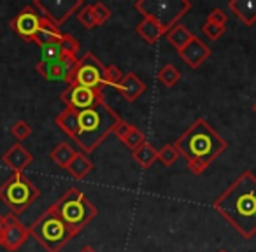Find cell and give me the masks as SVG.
<instances>
[{
  "mask_svg": "<svg viewBox=\"0 0 256 252\" xmlns=\"http://www.w3.org/2000/svg\"><path fill=\"white\" fill-rule=\"evenodd\" d=\"M212 209L249 240L256 235V175L244 170L212 203Z\"/></svg>",
  "mask_w": 256,
  "mask_h": 252,
  "instance_id": "obj_1",
  "label": "cell"
},
{
  "mask_svg": "<svg viewBox=\"0 0 256 252\" xmlns=\"http://www.w3.org/2000/svg\"><path fill=\"white\" fill-rule=\"evenodd\" d=\"M116 89L128 103H134V102H137V98H140V96L146 93L148 86L136 72H128V74L123 75V79H121V82L116 86Z\"/></svg>",
  "mask_w": 256,
  "mask_h": 252,
  "instance_id": "obj_16",
  "label": "cell"
},
{
  "mask_svg": "<svg viewBox=\"0 0 256 252\" xmlns=\"http://www.w3.org/2000/svg\"><path fill=\"white\" fill-rule=\"evenodd\" d=\"M226 32V26H220V25H214V23L206 21L202 25V33L207 37L209 40H218L223 33Z\"/></svg>",
  "mask_w": 256,
  "mask_h": 252,
  "instance_id": "obj_34",
  "label": "cell"
},
{
  "mask_svg": "<svg viewBox=\"0 0 256 252\" xmlns=\"http://www.w3.org/2000/svg\"><path fill=\"white\" fill-rule=\"evenodd\" d=\"M2 163L8 168H11L12 174H23V170L34 163V154L28 149H25L20 142H16L2 154Z\"/></svg>",
  "mask_w": 256,
  "mask_h": 252,
  "instance_id": "obj_14",
  "label": "cell"
},
{
  "mask_svg": "<svg viewBox=\"0 0 256 252\" xmlns=\"http://www.w3.org/2000/svg\"><path fill=\"white\" fill-rule=\"evenodd\" d=\"M179 56H181V60L184 61L190 68L196 70V68H198L200 65L206 63L207 58L210 56V47L207 46L202 39H198V37L195 35L192 42L179 53Z\"/></svg>",
  "mask_w": 256,
  "mask_h": 252,
  "instance_id": "obj_15",
  "label": "cell"
},
{
  "mask_svg": "<svg viewBox=\"0 0 256 252\" xmlns=\"http://www.w3.org/2000/svg\"><path fill=\"white\" fill-rule=\"evenodd\" d=\"M132 158L140 168H150L158 160V151L150 142H144L140 147L132 151Z\"/></svg>",
  "mask_w": 256,
  "mask_h": 252,
  "instance_id": "obj_22",
  "label": "cell"
},
{
  "mask_svg": "<svg viewBox=\"0 0 256 252\" xmlns=\"http://www.w3.org/2000/svg\"><path fill=\"white\" fill-rule=\"evenodd\" d=\"M40 191L25 174H12L0 184V200L9 207V212L22 216L30 205L39 200Z\"/></svg>",
  "mask_w": 256,
  "mask_h": 252,
  "instance_id": "obj_7",
  "label": "cell"
},
{
  "mask_svg": "<svg viewBox=\"0 0 256 252\" xmlns=\"http://www.w3.org/2000/svg\"><path fill=\"white\" fill-rule=\"evenodd\" d=\"M78 233L70 230L60 216L56 214L54 207H48L30 226V237L44 247L46 252H60Z\"/></svg>",
  "mask_w": 256,
  "mask_h": 252,
  "instance_id": "obj_4",
  "label": "cell"
},
{
  "mask_svg": "<svg viewBox=\"0 0 256 252\" xmlns=\"http://www.w3.org/2000/svg\"><path fill=\"white\" fill-rule=\"evenodd\" d=\"M40 14L36 11L32 4L23 7L18 14L12 18L11 21V28L22 37L26 42H34L36 40V35L40 28Z\"/></svg>",
  "mask_w": 256,
  "mask_h": 252,
  "instance_id": "obj_11",
  "label": "cell"
},
{
  "mask_svg": "<svg viewBox=\"0 0 256 252\" xmlns=\"http://www.w3.org/2000/svg\"><path fill=\"white\" fill-rule=\"evenodd\" d=\"M136 9L148 18L154 21L164 35L179 23L182 16H186L192 9L190 0H137Z\"/></svg>",
  "mask_w": 256,
  "mask_h": 252,
  "instance_id": "obj_6",
  "label": "cell"
},
{
  "mask_svg": "<svg viewBox=\"0 0 256 252\" xmlns=\"http://www.w3.org/2000/svg\"><path fill=\"white\" fill-rule=\"evenodd\" d=\"M123 75L124 74L120 70V67H118V65H107V67H106V79H104V84H106V88L109 86V88L116 89V86L121 82Z\"/></svg>",
  "mask_w": 256,
  "mask_h": 252,
  "instance_id": "obj_32",
  "label": "cell"
},
{
  "mask_svg": "<svg viewBox=\"0 0 256 252\" xmlns=\"http://www.w3.org/2000/svg\"><path fill=\"white\" fill-rule=\"evenodd\" d=\"M78 21L81 23L84 28L88 30H93L96 26V19H95V14H93V7L92 4H84L81 9L78 11Z\"/></svg>",
  "mask_w": 256,
  "mask_h": 252,
  "instance_id": "obj_29",
  "label": "cell"
},
{
  "mask_svg": "<svg viewBox=\"0 0 256 252\" xmlns=\"http://www.w3.org/2000/svg\"><path fill=\"white\" fill-rule=\"evenodd\" d=\"M92 7H93V14H95V19H96V26L106 25V23L110 19V16H112L110 9L107 7L104 2H95V4H92Z\"/></svg>",
  "mask_w": 256,
  "mask_h": 252,
  "instance_id": "obj_33",
  "label": "cell"
},
{
  "mask_svg": "<svg viewBox=\"0 0 256 252\" xmlns=\"http://www.w3.org/2000/svg\"><path fill=\"white\" fill-rule=\"evenodd\" d=\"M6 217H8V228H6L4 238H2V247L8 252H16L30 238V228L12 212H8Z\"/></svg>",
  "mask_w": 256,
  "mask_h": 252,
  "instance_id": "obj_12",
  "label": "cell"
},
{
  "mask_svg": "<svg viewBox=\"0 0 256 252\" xmlns=\"http://www.w3.org/2000/svg\"><path fill=\"white\" fill-rule=\"evenodd\" d=\"M158 81L165 86V88H172L181 81V70L176 65L165 63L164 67L158 70Z\"/></svg>",
  "mask_w": 256,
  "mask_h": 252,
  "instance_id": "obj_25",
  "label": "cell"
},
{
  "mask_svg": "<svg viewBox=\"0 0 256 252\" xmlns=\"http://www.w3.org/2000/svg\"><path fill=\"white\" fill-rule=\"evenodd\" d=\"M144 142H148L146 135H144V133L140 132L137 126H134V124H132V128H130V132H128L126 139L123 140V146L128 147L130 151H136L137 147H140Z\"/></svg>",
  "mask_w": 256,
  "mask_h": 252,
  "instance_id": "obj_28",
  "label": "cell"
},
{
  "mask_svg": "<svg viewBox=\"0 0 256 252\" xmlns=\"http://www.w3.org/2000/svg\"><path fill=\"white\" fill-rule=\"evenodd\" d=\"M104 79H106V65L93 53H86L84 56L79 58L76 67L72 68L67 84H79L84 88L102 89L104 91V88H106Z\"/></svg>",
  "mask_w": 256,
  "mask_h": 252,
  "instance_id": "obj_8",
  "label": "cell"
},
{
  "mask_svg": "<svg viewBox=\"0 0 256 252\" xmlns=\"http://www.w3.org/2000/svg\"><path fill=\"white\" fill-rule=\"evenodd\" d=\"M220 252H226V251H220Z\"/></svg>",
  "mask_w": 256,
  "mask_h": 252,
  "instance_id": "obj_40",
  "label": "cell"
},
{
  "mask_svg": "<svg viewBox=\"0 0 256 252\" xmlns=\"http://www.w3.org/2000/svg\"><path fill=\"white\" fill-rule=\"evenodd\" d=\"M62 58H64V53H62L60 44H48L40 47V61L51 63V61H60Z\"/></svg>",
  "mask_w": 256,
  "mask_h": 252,
  "instance_id": "obj_30",
  "label": "cell"
},
{
  "mask_svg": "<svg viewBox=\"0 0 256 252\" xmlns=\"http://www.w3.org/2000/svg\"><path fill=\"white\" fill-rule=\"evenodd\" d=\"M11 135L14 137V139L18 140L20 144H22L23 140H26L30 135H32V126H30V124L26 123L25 119H18L11 126Z\"/></svg>",
  "mask_w": 256,
  "mask_h": 252,
  "instance_id": "obj_31",
  "label": "cell"
},
{
  "mask_svg": "<svg viewBox=\"0 0 256 252\" xmlns=\"http://www.w3.org/2000/svg\"><path fill=\"white\" fill-rule=\"evenodd\" d=\"M206 21H209V23H214V25H220V26H226V23H228V14L223 11V9H220V7H214L212 11L207 14V19Z\"/></svg>",
  "mask_w": 256,
  "mask_h": 252,
  "instance_id": "obj_35",
  "label": "cell"
},
{
  "mask_svg": "<svg viewBox=\"0 0 256 252\" xmlns=\"http://www.w3.org/2000/svg\"><path fill=\"white\" fill-rule=\"evenodd\" d=\"M54 124L65 133L67 137L74 139L76 128H78V112L72 109H64L62 112H58V116L54 117Z\"/></svg>",
  "mask_w": 256,
  "mask_h": 252,
  "instance_id": "obj_20",
  "label": "cell"
},
{
  "mask_svg": "<svg viewBox=\"0 0 256 252\" xmlns=\"http://www.w3.org/2000/svg\"><path fill=\"white\" fill-rule=\"evenodd\" d=\"M68 174L72 175L74 179H78V181H82V179L86 177V175L90 174V172L93 170V163L92 160H90L88 156H86L84 153H76L74 160L70 161V165L67 167Z\"/></svg>",
  "mask_w": 256,
  "mask_h": 252,
  "instance_id": "obj_21",
  "label": "cell"
},
{
  "mask_svg": "<svg viewBox=\"0 0 256 252\" xmlns=\"http://www.w3.org/2000/svg\"><path fill=\"white\" fill-rule=\"evenodd\" d=\"M137 33L142 37V40H146L148 44H154L160 40V37L164 35V32L160 30V26L156 25L154 21L148 18H142V21L137 25Z\"/></svg>",
  "mask_w": 256,
  "mask_h": 252,
  "instance_id": "obj_24",
  "label": "cell"
},
{
  "mask_svg": "<svg viewBox=\"0 0 256 252\" xmlns=\"http://www.w3.org/2000/svg\"><path fill=\"white\" fill-rule=\"evenodd\" d=\"M79 252H96V251H95V249L92 247V245H84V247H82V249H81V251H79Z\"/></svg>",
  "mask_w": 256,
  "mask_h": 252,
  "instance_id": "obj_38",
  "label": "cell"
},
{
  "mask_svg": "<svg viewBox=\"0 0 256 252\" xmlns=\"http://www.w3.org/2000/svg\"><path fill=\"white\" fill-rule=\"evenodd\" d=\"M252 112H254V114H256V102H254V103H252Z\"/></svg>",
  "mask_w": 256,
  "mask_h": 252,
  "instance_id": "obj_39",
  "label": "cell"
},
{
  "mask_svg": "<svg viewBox=\"0 0 256 252\" xmlns=\"http://www.w3.org/2000/svg\"><path fill=\"white\" fill-rule=\"evenodd\" d=\"M60 98L64 102L65 109H72L81 112V110L93 109V107L106 102V93L102 89H92L79 84H68L62 91Z\"/></svg>",
  "mask_w": 256,
  "mask_h": 252,
  "instance_id": "obj_9",
  "label": "cell"
},
{
  "mask_svg": "<svg viewBox=\"0 0 256 252\" xmlns=\"http://www.w3.org/2000/svg\"><path fill=\"white\" fill-rule=\"evenodd\" d=\"M228 9L244 25L251 26L256 23V0H230L228 2Z\"/></svg>",
  "mask_w": 256,
  "mask_h": 252,
  "instance_id": "obj_17",
  "label": "cell"
},
{
  "mask_svg": "<svg viewBox=\"0 0 256 252\" xmlns=\"http://www.w3.org/2000/svg\"><path fill=\"white\" fill-rule=\"evenodd\" d=\"M179 158L181 156H179V151L176 149L174 144H165L158 149V161H162L165 167H172Z\"/></svg>",
  "mask_w": 256,
  "mask_h": 252,
  "instance_id": "obj_27",
  "label": "cell"
},
{
  "mask_svg": "<svg viewBox=\"0 0 256 252\" xmlns=\"http://www.w3.org/2000/svg\"><path fill=\"white\" fill-rule=\"evenodd\" d=\"M54 210L60 216V219L70 228L74 233H79L84 230L90 223L96 217L98 210L96 207L90 202V198L78 188H68L67 191L62 195L53 203Z\"/></svg>",
  "mask_w": 256,
  "mask_h": 252,
  "instance_id": "obj_5",
  "label": "cell"
},
{
  "mask_svg": "<svg viewBox=\"0 0 256 252\" xmlns=\"http://www.w3.org/2000/svg\"><path fill=\"white\" fill-rule=\"evenodd\" d=\"M40 18H42V16H40ZM62 35H64V32H62L54 23H51L48 18H42L40 19V28H39V32H37L34 44H37L39 47L48 46V44H60Z\"/></svg>",
  "mask_w": 256,
  "mask_h": 252,
  "instance_id": "obj_18",
  "label": "cell"
},
{
  "mask_svg": "<svg viewBox=\"0 0 256 252\" xmlns=\"http://www.w3.org/2000/svg\"><path fill=\"white\" fill-rule=\"evenodd\" d=\"M130 128H132V124H128L124 119H120V121L116 123V126H114L112 133L118 137V140H121V142H123V140L126 139L128 132H130Z\"/></svg>",
  "mask_w": 256,
  "mask_h": 252,
  "instance_id": "obj_36",
  "label": "cell"
},
{
  "mask_svg": "<svg viewBox=\"0 0 256 252\" xmlns=\"http://www.w3.org/2000/svg\"><path fill=\"white\" fill-rule=\"evenodd\" d=\"M6 228H8V217L0 214V247H2V238H4Z\"/></svg>",
  "mask_w": 256,
  "mask_h": 252,
  "instance_id": "obj_37",
  "label": "cell"
},
{
  "mask_svg": "<svg viewBox=\"0 0 256 252\" xmlns=\"http://www.w3.org/2000/svg\"><path fill=\"white\" fill-rule=\"evenodd\" d=\"M120 119L121 117L106 102L93 109L81 110L78 112V128H76V135L72 140L88 156L112 133L114 126Z\"/></svg>",
  "mask_w": 256,
  "mask_h": 252,
  "instance_id": "obj_3",
  "label": "cell"
},
{
  "mask_svg": "<svg viewBox=\"0 0 256 252\" xmlns=\"http://www.w3.org/2000/svg\"><path fill=\"white\" fill-rule=\"evenodd\" d=\"M76 153H78V151L72 149L67 142H60L53 151H51L50 158L53 160V163L58 165L60 168H67L68 165H70V161L74 160Z\"/></svg>",
  "mask_w": 256,
  "mask_h": 252,
  "instance_id": "obj_23",
  "label": "cell"
},
{
  "mask_svg": "<svg viewBox=\"0 0 256 252\" xmlns=\"http://www.w3.org/2000/svg\"><path fill=\"white\" fill-rule=\"evenodd\" d=\"M79 58H72V56H64L60 61H51V63H46V61H39L36 65V70L39 75H42L46 81H68L70 77L72 68L76 67Z\"/></svg>",
  "mask_w": 256,
  "mask_h": 252,
  "instance_id": "obj_13",
  "label": "cell"
},
{
  "mask_svg": "<svg viewBox=\"0 0 256 252\" xmlns=\"http://www.w3.org/2000/svg\"><path fill=\"white\" fill-rule=\"evenodd\" d=\"M179 156L184 158L190 172L193 175H202L210 163L218 160L226 151L228 144L209 121L198 117L195 123L174 142Z\"/></svg>",
  "mask_w": 256,
  "mask_h": 252,
  "instance_id": "obj_2",
  "label": "cell"
},
{
  "mask_svg": "<svg viewBox=\"0 0 256 252\" xmlns=\"http://www.w3.org/2000/svg\"><path fill=\"white\" fill-rule=\"evenodd\" d=\"M60 47L64 56H72V58H79V51H81V44L76 37H72L70 33H64L60 40Z\"/></svg>",
  "mask_w": 256,
  "mask_h": 252,
  "instance_id": "obj_26",
  "label": "cell"
},
{
  "mask_svg": "<svg viewBox=\"0 0 256 252\" xmlns=\"http://www.w3.org/2000/svg\"><path fill=\"white\" fill-rule=\"evenodd\" d=\"M165 37H167L168 44H170L172 47H174L178 53H181L182 49H184L186 46H188L190 42L193 40V33L190 32L188 26L181 25V23H178L176 26H172L170 30H168L167 33H165Z\"/></svg>",
  "mask_w": 256,
  "mask_h": 252,
  "instance_id": "obj_19",
  "label": "cell"
},
{
  "mask_svg": "<svg viewBox=\"0 0 256 252\" xmlns=\"http://www.w3.org/2000/svg\"><path fill=\"white\" fill-rule=\"evenodd\" d=\"M32 5L42 18H48L60 28L72 14H78L84 2L82 0H34Z\"/></svg>",
  "mask_w": 256,
  "mask_h": 252,
  "instance_id": "obj_10",
  "label": "cell"
}]
</instances>
